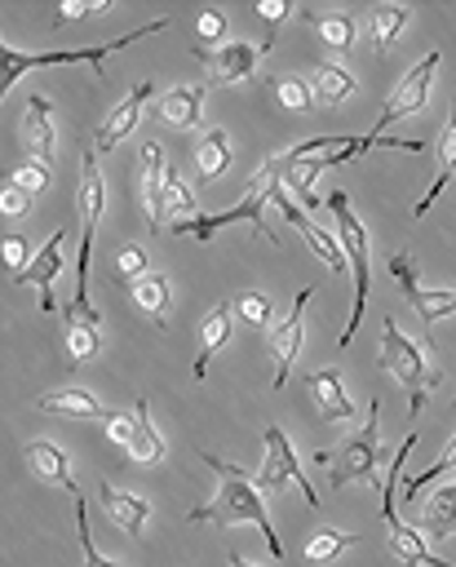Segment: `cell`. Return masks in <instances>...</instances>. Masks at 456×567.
I'll use <instances>...</instances> for the list:
<instances>
[{"label": "cell", "instance_id": "1", "mask_svg": "<svg viewBox=\"0 0 456 567\" xmlns=\"http://www.w3.org/2000/svg\"><path fill=\"white\" fill-rule=\"evenodd\" d=\"M199 461L213 465V474H217V492H213V501L195 505V509L186 514V523H221V527L257 523L261 536H266V545H270V554L283 558V540L274 536V523H270L266 501H261L257 483L248 478V470L235 465V461H221V456H213V452H199Z\"/></svg>", "mask_w": 456, "mask_h": 567}, {"label": "cell", "instance_id": "2", "mask_svg": "<svg viewBox=\"0 0 456 567\" xmlns=\"http://www.w3.org/2000/svg\"><path fill=\"white\" fill-rule=\"evenodd\" d=\"M75 208H80V279H75V301L66 306V323H89L97 328V310L89 301V248H93V230H97V217L106 208V182H102V168H97V146H80V195H75Z\"/></svg>", "mask_w": 456, "mask_h": 567}, {"label": "cell", "instance_id": "3", "mask_svg": "<svg viewBox=\"0 0 456 567\" xmlns=\"http://www.w3.org/2000/svg\"><path fill=\"white\" fill-rule=\"evenodd\" d=\"M376 363L407 390V408H412V416L425 408V394L443 381V368L429 363L425 350H421L412 337H403V328H398L394 315H385V328H381V359H376Z\"/></svg>", "mask_w": 456, "mask_h": 567}, {"label": "cell", "instance_id": "4", "mask_svg": "<svg viewBox=\"0 0 456 567\" xmlns=\"http://www.w3.org/2000/svg\"><path fill=\"white\" fill-rule=\"evenodd\" d=\"M164 27H168V18H155V22H142L137 31L120 35V40H106V44H84V49H49V53L0 49V93H9V89H13V80H18V75H27L31 66H71V62H89V66L102 75V58H106L111 49H124V44H133V40H142V35L164 31Z\"/></svg>", "mask_w": 456, "mask_h": 567}, {"label": "cell", "instance_id": "5", "mask_svg": "<svg viewBox=\"0 0 456 567\" xmlns=\"http://www.w3.org/2000/svg\"><path fill=\"white\" fill-rule=\"evenodd\" d=\"M328 208H332V217H336V239H341V248H345V257H350V275H354V306H350V323L341 328V346H350L354 332H359V323H363V306H367V288H372V270H367V230L359 226V217H354L345 190H332V195H328Z\"/></svg>", "mask_w": 456, "mask_h": 567}, {"label": "cell", "instance_id": "6", "mask_svg": "<svg viewBox=\"0 0 456 567\" xmlns=\"http://www.w3.org/2000/svg\"><path fill=\"white\" fill-rule=\"evenodd\" d=\"M314 461L328 465V483H332V487H345V483H376V465H381L376 399H372V408H367V425H363V434H354V439L336 452V461H332L328 452H319Z\"/></svg>", "mask_w": 456, "mask_h": 567}, {"label": "cell", "instance_id": "7", "mask_svg": "<svg viewBox=\"0 0 456 567\" xmlns=\"http://www.w3.org/2000/svg\"><path fill=\"white\" fill-rule=\"evenodd\" d=\"M434 71H438V49H429L416 66H407V71H403V80L394 84V93H390V97H385V106H381V120H376L367 133H372V137H381L394 120L425 111V102H429V84H434Z\"/></svg>", "mask_w": 456, "mask_h": 567}, {"label": "cell", "instance_id": "8", "mask_svg": "<svg viewBox=\"0 0 456 567\" xmlns=\"http://www.w3.org/2000/svg\"><path fill=\"white\" fill-rule=\"evenodd\" d=\"M261 439H266V461H261V470H257V492H279L283 483H297V487H301V496H305V505H319V492H314V487H310V478L301 474V465H297V452H292L288 434L270 421V425L261 430Z\"/></svg>", "mask_w": 456, "mask_h": 567}, {"label": "cell", "instance_id": "9", "mask_svg": "<svg viewBox=\"0 0 456 567\" xmlns=\"http://www.w3.org/2000/svg\"><path fill=\"white\" fill-rule=\"evenodd\" d=\"M390 275H394V284H398V292L416 306V315L425 319V328H434L438 319H447V315L456 310V288H425V284L416 279L412 252H394V257H390Z\"/></svg>", "mask_w": 456, "mask_h": 567}, {"label": "cell", "instance_id": "10", "mask_svg": "<svg viewBox=\"0 0 456 567\" xmlns=\"http://www.w3.org/2000/svg\"><path fill=\"white\" fill-rule=\"evenodd\" d=\"M195 58H199L204 71H208V84H243V80L257 71L261 49L248 44V40H226V44H217V49H199V44H195Z\"/></svg>", "mask_w": 456, "mask_h": 567}, {"label": "cell", "instance_id": "11", "mask_svg": "<svg viewBox=\"0 0 456 567\" xmlns=\"http://www.w3.org/2000/svg\"><path fill=\"white\" fill-rule=\"evenodd\" d=\"M310 288H297V301H292V310H288V319L270 332V350H274V390H283L288 385V372H292V363H297V354H301V341H305V306H310Z\"/></svg>", "mask_w": 456, "mask_h": 567}, {"label": "cell", "instance_id": "12", "mask_svg": "<svg viewBox=\"0 0 456 567\" xmlns=\"http://www.w3.org/2000/svg\"><path fill=\"white\" fill-rule=\"evenodd\" d=\"M151 93H155V84L151 80H142V84H133L128 93H124V102H115V111L97 124V137H93V146L97 151H115L128 133H133V124L142 120V106L151 102Z\"/></svg>", "mask_w": 456, "mask_h": 567}, {"label": "cell", "instance_id": "13", "mask_svg": "<svg viewBox=\"0 0 456 567\" xmlns=\"http://www.w3.org/2000/svg\"><path fill=\"white\" fill-rule=\"evenodd\" d=\"M22 142H27V151H31V159L35 164H53V102L44 97V93H31L27 97V111H22Z\"/></svg>", "mask_w": 456, "mask_h": 567}, {"label": "cell", "instance_id": "14", "mask_svg": "<svg viewBox=\"0 0 456 567\" xmlns=\"http://www.w3.org/2000/svg\"><path fill=\"white\" fill-rule=\"evenodd\" d=\"M62 239H66V226H58V230L49 235V244L31 257V266L18 275V284L40 288V310H44V315H53V279L62 275Z\"/></svg>", "mask_w": 456, "mask_h": 567}, {"label": "cell", "instance_id": "15", "mask_svg": "<svg viewBox=\"0 0 456 567\" xmlns=\"http://www.w3.org/2000/svg\"><path fill=\"white\" fill-rule=\"evenodd\" d=\"M305 390H310V399H314V408H319L323 421H350L354 416V403L345 394L341 368H314L305 377Z\"/></svg>", "mask_w": 456, "mask_h": 567}, {"label": "cell", "instance_id": "16", "mask_svg": "<svg viewBox=\"0 0 456 567\" xmlns=\"http://www.w3.org/2000/svg\"><path fill=\"white\" fill-rule=\"evenodd\" d=\"M164 177H168L164 146L151 137V142H142V195H146V221H151V230L168 226V217H164Z\"/></svg>", "mask_w": 456, "mask_h": 567}, {"label": "cell", "instance_id": "17", "mask_svg": "<svg viewBox=\"0 0 456 567\" xmlns=\"http://www.w3.org/2000/svg\"><path fill=\"white\" fill-rule=\"evenodd\" d=\"M204 97H208V80L195 84H177L168 93H159V120L173 128H195L204 115Z\"/></svg>", "mask_w": 456, "mask_h": 567}, {"label": "cell", "instance_id": "18", "mask_svg": "<svg viewBox=\"0 0 456 567\" xmlns=\"http://www.w3.org/2000/svg\"><path fill=\"white\" fill-rule=\"evenodd\" d=\"M27 465H31V474H35L40 483H49V487H62V492L80 496V487H75V478H71V456H66L58 443H49V439L27 443Z\"/></svg>", "mask_w": 456, "mask_h": 567}, {"label": "cell", "instance_id": "19", "mask_svg": "<svg viewBox=\"0 0 456 567\" xmlns=\"http://www.w3.org/2000/svg\"><path fill=\"white\" fill-rule=\"evenodd\" d=\"M97 496H102L106 518H111L120 532L142 536V527L151 523V501H142V496H133V492H124V487H115V483H102Z\"/></svg>", "mask_w": 456, "mask_h": 567}, {"label": "cell", "instance_id": "20", "mask_svg": "<svg viewBox=\"0 0 456 567\" xmlns=\"http://www.w3.org/2000/svg\"><path fill=\"white\" fill-rule=\"evenodd\" d=\"M230 323H235V306H226V301H217V306L204 315V323H199V359H195V368H190V377H195V381H204V377H208V359L226 346Z\"/></svg>", "mask_w": 456, "mask_h": 567}, {"label": "cell", "instance_id": "21", "mask_svg": "<svg viewBox=\"0 0 456 567\" xmlns=\"http://www.w3.org/2000/svg\"><path fill=\"white\" fill-rule=\"evenodd\" d=\"M35 408L40 412H49V416H71V421H89V416H111L106 408H102V399L93 394V390H80V385H66V390H53V394H44V399H35Z\"/></svg>", "mask_w": 456, "mask_h": 567}, {"label": "cell", "instance_id": "22", "mask_svg": "<svg viewBox=\"0 0 456 567\" xmlns=\"http://www.w3.org/2000/svg\"><path fill=\"white\" fill-rule=\"evenodd\" d=\"M128 456H133L137 465H155V461H164V439H159V430H155V421H151V403H146V394H142L137 408H133Z\"/></svg>", "mask_w": 456, "mask_h": 567}, {"label": "cell", "instance_id": "23", "mask_svg": "<svg viewBox=\"0 0 456 567\" xmlns=\"http://www.w3.org/2000/svg\"><path fill=\"white\" fill-rule=\"evenodd\" d=\"M292 226L305 235V244L319 252V261L323 266H332V275H341V270H350V257H345V248H341V239H332V230H323L319 221H310V213L301 208L297 217H292Z\"/></svg>", "mask_w": 456, "mask_h": 567}, {"label": "cell", "instance_id": "24", "mask_svg": "<svg viewBox=\"0 0 456 567\" xmlns=\"http://www.w3.org/2000/svg\"><path fill=\"white\" fill-rule=\"evenodd\" d=\"M421 527H425L429 536H438V540L456 536V483L429 492V501H425V509H421Z\"/></svg>", "mask_w": 456, "mask_h": 567}, {"label": "cell", "instance_id": "25", "mask_svg": "<svg viewBox=\"0 0 456 567\" xmlns=\"http://www.w3.org/2000/svg\"><path fill=\"white\" fill-rule=\"evenodd\" d=\"M452 173H456V106H452V115H447V124H443V133H438V177H434L429 195L416 204V217H425V213H429V204L447 190Z\"/></svg>", "mask_w": 456, "mask_h": 567}, {"label": "cell", "instance_id": "26", "mask_svg": "<svg viewBox=\"0 0 456 567\" xmlns=\"http://www.w3.org/2000/svg\"><path fill=\"white\" fill-rule=\"evenodd\" d=\"M226 168H230V137H226V128H208L195 151V173H199V182H217Z\"/></svg>", "mask_w": 456, "mask_h": 567}, {"label": "cell", "instance_id": "27", "mask_svg": "<svg viewBox=\"0 0 456 567\" xmlns=\"http://www.w3.org/2000/svg\"><path fill=\"white\" fill-rule=\"evenodd\" d=\"M310 89H314V102L336 106V102H345V97L354 93V75H350L341 62H319V66H314Z\"/></svg>", "mask_w": 456, "mask_h": 567}, {"label": "cell", "instance_id": "28", "mask_svg": "<svg viewBox=\"0 0 456 567\" xmlns=\"http://www.w3.org/2000/svg\"><path fill=\"white\" fill-rule=\"evenodd\" d=\"M128 292H133L137 310H146V315H151V319L164 328V319H168V297H173V292H168V275L146 270V275H142L133 288H128Z\"/></svg>", "mask_w": 456, "mask_h": 567}, {"label": "cell", "instance_id": "29", "mask_svg": "<svg viewBox=\"0 0 456 567\" xmlns=\"http://www.w3.org/2000/svg\"><path fill=\"white\" fill-rule=\"evenodd\" d=\"M301 18L323 35V44H332L336 53H345L354 44V13H319V9H301Z\"/></svg>", "mask_w": 456, "mask_h": 567}, {"label": "cell", "instance_id": "30", "mask_svg": "<svg viewBox=\"0 0 456 567\" xmlns=\"http://www.w3.org/2000/svg\"><path fill=\"white\" fill-rule=\"evenodd\" d=\"M261 84L270 89V97H274L283 111H297V115H305V111L314 106V89H310L305 80H297V75H266Z\"/></svg>", "mask_w": 456, "mask_h": 567}, {"label": "cell", "instance_id": "31", "mask_svg": "<svg viewBox=\"0 0 456 567\" xmlns=\"http://www.w3.org/2000/svg\"><path fill=\"white\" fill-rule=\"evenodd\" d=\"M407 18H412V9L407 4H376L372 9V44H376V53H385L390 44H394V35L407 27Z\"/></svg>", "mask_w": 456, "mask_h": 567}, {"label": "cell", "instance_id": "32", "mask_svg": "<svg viewBox=\"0 0 456 567\" xmlns=\"http://www.w3.org/2000/svg\"><path fill=\"white\" fill-rule=\"evenodd\" d=\"M354 540H359V536H350V532L319 527V532L305 540V558H310V563H332V558H336V554H345Z\"/></svg>", "mask_w": 456, "mask_h": 567}, {"label": "cell", "instance_id": "33", "mask_svg": "<svg viewBox=\"0 0 456 567\" xmlns=\"http://www.w3.org/2000/svg\"><path fill=\"white\" fill-rule=\"evenodd\" d=\"M164 217H177V221L199 217L195 195H190V186L177 177V168H168V177H164Z\"/></svg>", "mask_w": 456, "mask_h": 567}, {"label": "cell", "instance_id": "34", "mask_svg": "<svg viewBox=\"0 0 456 567\" xmlns=\"http://www.w3.org/2000/svg\"><path fill=\"white\" fill-rule=\"evenodd\" d=\"M146 275V248L142 244H124V248H115V257H111V279H120V284H137Z\"/></svg>", "mask_w": 456, "mask_h": 567}, {"label": "cell", "instance_id": "35", "mask_svg": "<svg viewBox=\"0 0 456 567\" xmlns=\"http://www.w3.org/2000/svg\"><path fill=\"white\" fill-rule=\"evenodd\" d=\"M66 354H71V363H89V359H97V354H102V337H97V328H89V323H66Z\"/></svg>", "mask_w": 456, "mask_h": 567}, {"label": "cell", "instance_id": "36", "mask_svg": "<svg viewBox=\"0 0 456 567\" xmlns=\"http://www.w3.org/2000/svg\"><path fill=\"white\" fill-rule=\"evenodd\" d=\"M447 470H456V434H452V443H447V447L438 452V461H434V465H429L425 474H416V478H407V487H403V496H407V501H416V496H421V492H425L429 483H438V478H443Z\"/></svg>", "mask_w": 456, "mask_h": 567}, {"label": "cell", "instance_id": "37", "mask_svg": "<svg viewBox=\"0 0 456 567\" xmlns=\"http://www.w3.org/2000/svg\"><path fill=\"white\" fill-rule=\"evenodd\" d=\"M270 315H274L270 297H261V292H239V297H235V319H239V323H248V328H266Z\"/></svg>", "mask_w": 456, "mask_h": 567}, {"label": "cell", "instance_id": "38", "mask_svg": "<svg viewBox=\"0 0 456 567\" xmlns=\"http://www.w3.org/2000/svg\"><path fill=\"white\" fill-rule=\"evenodd\" d=\"M75 536H80L84 567H120V563H111L106 554H97V545H93V536H89V518H84V496H75Z\"/></svg>", "mask_w": 456, "mask_h": 567}, {"label": "cell", "instance_id": "39", "mask_svg": "<svg viewBox=\"0 0 456 567\" xmlns=\"http://www.w3.org/2000/svg\"><path fill=\"white\" fill-rule=\"evenodd\" d=\"M292 13V4L288 0H261L257 4V18L266 22V40H261V53H270V44H274V31H279V22Z\"/></svg>", "mask_w": 456, "mask_h": 567}, {"label": "cell", "instance_id": "40", "mask_svg": "<svg viewBox=\"0 0 456 567\" xmlns=\"http://www.w3.org/2000/svg\"><path fill=\"white\" fill-rule=\"evenodd\" d=\"M195 40H199V49H208V40L226 44V18L217 9H199L195 13Z\"/></svg>", "mask_w": 456, "mask_h": 567}, {"label": "cell", "instance_id": "41", "mask_svg": "<svg viewBox=\"0 0 456 567\" xmlns=\"http://www.w3.org/2000/svg\"><path fill=\"white\" fill-rule=\"evenodd\" d=\"M102 9H111V0H62L53 22L66 27V22H75V18H93V13H102Z\"/></svg>", "mask_w": 456, "mask_h": 567}, {"label": "cell", "instance_id": "42", "mask_svg": "<svg viewBox=\"0 0 456 567\" xmlns=\"http://www.w3.org/2000/svg\"><path fill=\"white\" fill-rule=\"evenodd\" d=\"M9 182H13V186H22L27 195H35V190H44V186H49V168L31 159V164H22L18 173H9Z\"/></svg>", "mask_w": 456, "mask_h": 567}, {"label": "cell", "instance_id": "43", "mask_svg": "<svg viewBox=\"0 0 456 567\" xmlns=\"http://www.w3.org/2000/svg\"><path fill=\"white\" fill-rule=\"evenodd\" d=\"M0 248H4V266H9V270H13V279H18V275L31 266L27 239H22V235H4V244H0Z\"/></svg>", "mask_w": 456, "mask_h": 567}, {"label": "cell", "instance_id": "44", "mask_svg": "<svg viewBox=\"0 0 456 567\" xmlns=\"http://www.w3.org/2000/svg\"><path fill=\"white\" fill-rule=\"evenodd\" d=\"M0 213H4V217H22V213H31V195H27L22 186L4 182V190H0Z\"/></svg>", "mask_w": 456, "mask_h": 567}, {"label": "cell", "instance_id": "45", "mask_svg": "<svg viewBox=\"0 0 456 567\" xmlns=\"http://www.w3.org/2000/svg\"><path fill=\"white\" fill-rule=\"evenodd\" d=\"M106 434H111V443H124L128 447V439H133V416H106Z\"/></svg>", "mask_w": 456, "mask_h": 567}, {"label": "cell", "instance_id": "46", "mask_svg": "<svg viewBox=\"0 0 456 567\" xmlns=\"http://www.w3.org/2000/svg\"><path fill=\"white\" fill-rule=\"evenodd\" d=\"M226 558H230V567H257V563H248V558H239L235 549H226Z\"/></svg>", "mask_w": 456, "mask_h": 567}]
</instances>
